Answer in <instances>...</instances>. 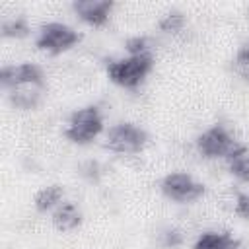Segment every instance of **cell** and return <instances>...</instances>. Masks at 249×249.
Listing matches in <instances>:
<instances>
[{
	"label": "cell",
	"instance_id": "9a60e30c",
	"mask_svg": "<svg viewBox=\"0 0 249 249\" xmlns=\"http://www.w3.org/2000/svg\"><path fill=\"white\" fill-rule=\"evenodd\" d=\"M158 27L161 31H165V33H179L185 27V16H183V12L171 10V12L163 14V18L160 19Z\"/></svg>",
	"mask_w": 249,
	"mask_h": 249
},
{
	"label": "cell",
	"instance_id": "6da1fadb",
	"mask_svg": "<svg viewBox=\"0 0 249 249\" xmlns=\"http://www.w3.org/2000/svg\"><path fill=\"white\" fill-rule=\"evenodd\" d=\"M154 68V56L152 54H142V56H126L119 60H111L107 64V76L111 82H115L121 88L134 89L138 88L144 78L152 72Z\"/></svg>",
	"mask_w": 249,
	"mask_h": 249
},
{
	"label": "cell",
	"instance_id": "2e32d148",
	"mask_svg": "<svg viewBox=\"0 0 249 249\" xmlns=\"http://www.w3.org/2000/svg\"><path fill=\"white\" fill-rule=\"evenodd\" d=\"M124 49L130 56H142V54H152V41L146 35H134L126 39Z\"/></svg>",
	"mask_w": 249,
	"mask_h": 249
},
{
	"label": "cell",
	"instance_id": "7a4b0ae2",
	"mask_svg": "<svg viewBox=\"0 0 249 249\" xmlns=\"http://www.w3.org/2000/svg\"><path fill=\"white\" fill-rule=\"evenodd\" d=\"M103 130V115L99 107L86 105L76 109L64 128V136L74 144H89Z\"/></svg>",
	"mask_w": 249,
	"mask_h": 249
},
{
	"label": "cell",
	"instance_id": "ffe728a7",
	"mask_svg": "<svg viewBox=\"0 0 249 249\" xmlns=\"http://www.w3.org/2000/svg\"><path fill=\"white\" fill-rule=\"evenodd\" d=\"M235 62H237L241 68H249V45H243V47L237 51Z\"/></svg>",
	"mask_w": 249,
	"mask_h": 249
},
{
	"label": "cell",
	"instance_id": "7c38bea8",
	"mask_svg": "<svg viewBox=\"0 0 249 249\" xmlns=\"http://www.w3.org/2000/svg\"><path fill=\"white\" fill-rule=\"evenodd\" d=\"M230 173L235 175L239 181H249V148L237 144L226 158Z\"/></svg>",
	"mask_w": 249,
	"mask_h": 249
},
{
	"label": "cell",
	"instance_id": "30bf717a",
	"mask_svg": "<svg viewBox=\"0 0 249 249\" xmlns=\"http://www.w3.org/2000/svg\"><path fill=\"white\" fill-rule=\"evenodd\" d=\"M53 226L60 231H70L80 226L82 222V212L74 202H60L53 210Z\"/></svg>",
	"mask_w": 249,
	"mask_h": 249
},
{
	"label": "cell",
	"instance_id": "277c9868",
	"mask_svg": "<svg viewBox=\"0 0 249 249\" xmlns=\"http://www.w3.org/2000/svg\"><path fill=\"white\" fill-rule=\"evenodd\" d=\"M80 39H82V35L74 27H70L62 21H49V23L41 25L37 39H35V45L41 51L56 54V53L72 49L74 45L80 43Z\"/></svg>",
	"mask_w": 249,
	"mask_h": 249
},
{
	"label": "cell",
	"instance_id": "8992f818",
	"mask_svg": "<svg viewBox=\"0 0 249 249\" xmlns=\"http://www.w3.org/2000/svg\"><path fill=\"white\" fill-rule=\"evenodd\" d=\"M161 193L175 200V202H193L204 195V185L198 183L195 177H191L185 171H175L169 173L161 179Z\"/></svg>",
	"mask_w": 249,
	"mask_h": 249
},
{
	"label": "cell",
	"instance_id": "d6986e66",
	"mask_svg": "<svg viewBox=\"0 0 249 249\" xmlns=\"http://www.w3.org/2000/svg\"><path fill=\"white\" fill-rule=\"evenodd\" d=\"M80 169H82V175H84L86 179H89V181H97V179H99V175H101V167H99V163H97V161H93V160L86 161Z\"/></svg>",
	"mask_w": 249,
	"mask_h": 249
},
{
	"label": "cell",
	"instance_id": "5bb4252c",
	"mask_svg": "<svg viewBox=\"0 0 249 249\" xmlns=\"http://www.w3.org/2000/svg\"><path fill=\"white\" fill-rule=\"evenodd\" d=\"M0 31H2V37H14V39H19V37H25L29 33V23L23 16H16V18H8L2 21L0 25Z\"/></svg>",
	"mask_w": 249,
	"mask_h": 249
},
{
	"label": "cell",
	"instance_id": "52a82bcc",
	"mask_svg": "<svg viewBox=\"0 0 249 249\" xmlns=\"http://www.w3.org/2000/svg\"><path fill=\"white\" fill-rule=\"evenodd\" d=\"M0 84L4 89H10L19 84H45V74L41 66L33 62L8 64L0 70Z\"/></svg>",
	"mask_w": 249,
	"mask_h": 249
},
{
	"label": "cell",
	"instance_id": "ba28073f",
	"mask_svg": "<svg viewBox=\"0 0 249 249\" xmlns=\"http://www.w3.org/2000/svg\"><path fill=\"white\" fill-rule=\"evenodd\" d=\"M72 10L78 14L82 21L89 25H103L109 19L113 2L111 0H74Z\"/></svg>",
	"mask_w": 249,
	"mask_h": 249
},
{
	"label": "cell",
	"instance_id": "9c48e42d",
	"mask_svg": "<svg viewBox=\"0 0 249 249\" xmlns=\"http://www.w3.org/2000/svg\"><path fill=\"white\" fill-rule=\"evenodd\" d=\"M6 91H8V99L18 109H35L43 97L45 84H19Z\"/></svg>",
	"mask_w": 249,
	"mask_h": 249
},
{
	"label": "cell",
	"instance_id": "4fadbf2b",
	"mask_svg": "<svg viewBox=\"0 0 249 249\" xmlns=\"http://www.w3.org/2000/svg\"><path fill=\"white\" fill-rule=\"evenodd\" d=\"M62 196H64V191L60 185H49V187H43L41 191H37L33 204H35L37 212H49V210H54L62 202Z\"/></svg>",
	"mask_w": 249,
	"mask_h": 249
},
{
	"label": "cell",
	"instance_id": "ac0fdd59",
	"mask_svg": "<svg viewBox=\"0 0 249 249\" xmlns=\"http://www.w3.org/2000/svg\"><path fill=\"white\" fill-rule=\"evenodd\" d=\"M233 210L237 216L249 220V193H239L235 196V204H233Z\"/></svg>",
	"mask_w": 249,
	"mask_h": 249
},
{
	"label": "cell",
	"instance_id": "e0dca14e",
	"mask_svg": "<svg viewBox=\"0 0 249 249\" xmlns=\"http://www.w3.org/2000/svg\"><path fill=\"white\" fill-rule=\"evenodd\" d=\"M160 243H161V247H165V249H175V247H179V245L183 243V233H181V230H177V228H165V230L160 233Z\"/></svg>",
	"mask_w": 249,
	"mask_h": 249
},
{
	"label": "cell",
	"instance_id": "8fae6325",
	"mask_svg": "<svg viewBox=\"0 0 249 249\" xmlns=\"http://www.w3.org/2000/svg\"><path fill=\"white\" fill-rule=\"evenodd\" d=\"M195 249H241V241L230 231H204L195 241Z\"/></svg>",
	"mask_w": 249,
	"mask_h": 249
},
{
	"label": "cell",
	"instance_id": "3957f363",
	"mask_svg": "<svg viewBox=\"0 0 249 249\" xmlns=\"http://www.w3.org/2000/svg\"><path fill=\"white\" fill-rule=\"evenodd\" d=\"M148 144V132L134 123H117L109 128L105 148L115 154H138Z\"/></svg>",
	"mask_w": 249,
	"mask_h": 249
},
{
	"label": "cell",
	"instance_id": "5b68a950",
	"mask_svg": "<svg viewBox=\"0 0 249 249\" xmlns=\"http://www.w3.org/2000/svg\"><path fill=\"white\" fill-rule=\"evenodd\" d=\"M237 146L233 134L224 124H212L196 136V150L204 158H228V154Z\"/></svg>",
	"mask_w": 249,
	"mask_h": 249
},
{
	"label": "cell",
	"instance_id": "44dd1931",
	"mask_svg": "<svg viewBox=\"0 0 249 249\" xmlns=\"http://www.w3.org/2000/svg\"><path fill=\"white\" fill-rule=\"evenodd\" d=\"M247 16H249V12H247Z\"/></svg>",
	"mask_w": 249,
	"mask_h": 249
}]
</instances>
